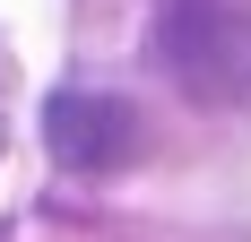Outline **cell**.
Instances as JSON below:
<instances>
[{
  "label": "cell",
  "mask_w": 251,
  "mask_h": 242,
  "mask_svg": "<svg viewBox=\"0 0 251 242\" xmlns=\"http://www.w3.org/2000/svg\"><path fill=\"white\" fill-rule=\"evenodd\" d=\"M52 156L78 173H96V165H122L130 147H139V121H130V104L113 96H52Z\"/></svg>",
  "instance_id": "obj_1"
}]
</instances>
